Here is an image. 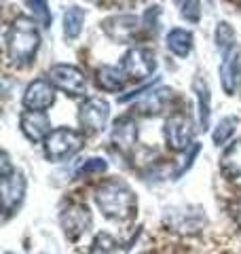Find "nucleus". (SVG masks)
<instances>
[{"label": "nucleus", "mask_w": 241, "mask_h": 254, "mask_svg": "<svg viewBox=\"0 0 241 254\" xmlns=\"http://www.w3.org/2000/svg\"><path fill=\"white\" fill-rule=\"evenodd\" d=\"M95 203L104 212L106 218L112 220H131L138 212V199L135 193L127 182L119 178H110L106 182H102L95 190Z\"/></svg>", "instance_id": "1"}, {"label": "nucleus", "mask_w": 241, "mask_h": 254, "mask_svg": "<svg viewBox=\"0 0 241 254\" xmlns=\"http://www.w3.org/2000/svg\"><path fill=\"white\" fill-rule=\"evenodd\" d=\"M6 58L13 66H28L34 62L40 47V32L30 17H15L6 30Z\"/></svg>", "instance_id": "2"}, {"label": "nucleus", "mask_w": 241, "mask_h": 254, "mask_svg": "<svg viewBox=\"0 0 241 254\" xmlns=\"http://www.w3.org/2000/svg\"><path fill=\"white\" fill-rule=\"evenodd\" d=\"M85 144L83 133L70 127H58L45 140V155L49 161H63L72 155H76Z\"/></svg>", "instance_id": "3"}, {"label": "nucleus", "mask_w": 241, "mask_h": 254, "mask_svg": "<svg viewBox=\"0 0 241 254\" xmlns=\"http://www.w3.org/2000/svg\"><path fill=\"white\" fill-rule=\"evenodd\" d=\"M163 133H165L167 146L176 150V153L188 150L195 144V123H192V119L188 115H182V113L172 115L165 121Z\"/></svg>", "instance_id": "4"}, {"label": "nucleus", "mask_w": 241, "mask_h": 254, "mask_svg": "<svg viewBox=\"0 0 241 254\" xmlns=\"http://www.w3.org/2000/svg\"><path fill=\"white\" fill-rule=\"evenodd\" d=\"M120 70L125 72L127 78L144 81V78H148L157 70L155 53L146 49V47H133V49L127 51L123 55V60H120Z\"/></svg>", "instance_id": "5"}, {"label": "nucleus", "mask_w": 241, "mask_h": 254, "mask_svg": "<svg viewBox=\"0 0 241 254\" xmlns=\"http://www.w3.org/2000/svg\"><path fill=\"white\" fill-rule=\"evenodd\" d=\"M108 119H110V104L102 98H87L78 106V121L85 127V131L89 133H98L106 129Z\"/></svg>", "instance_id": "6"}, {"label": "nucleus", "mask_w": 241, "mask_h": 254, "mask_svg": "<svg viewBox=\"0 0 241 254\" xmlns=\"http://www.w3.org/2000/svg\"><path fill=\"white\" fill-rule=\"evenodd\" d=\"M49 81L70 95H80L87 91V78L83 70L72 64H55L49 68Z\"/></svg>", "instance_id": "7"}, {"label": "nucleus", "mask_w": 241, "mask_h": 254, "mask_svg": "<svg viewBox=\"0 0 241 254\" xmlns=\"http://www.w3.org/2000/svg\"><path fill=\"white\" fill-rule=\"evenodd\" d=\"M102 30L110 41L115 43H133V38L138 36L142 30V19L135 15H112V17L104 19Z\"/></svg>", "instance_id": "8"}, {"label": "nucleus", "mask_w": 241, "mask_h": 254, "mask_svg": "<svg viewBox=\"0 0 241 254\" xmlns=\"http://www.w3.org/2000/svg\"><path fill=\"white\" fill-rule=\"evenodd\" d=\"M60 222H61V229H63V233H66V237L74 242L80 235H85L87 231H89L91 212L83 203H70L68 208L61 210Z\"/></svg>", "instance_id": "9"}, {"label": "nucleus", "mask_w": 241, "mask_h": 254, "mask_svg": "<svg viewBox=\"0 0 241 254\" xmlns=\"http://www.w3.org/2000/svg\"><path fill=\"white\" fill-rule=\"evenodd\" d=\"M0 195H2V210L9 216L19 208V203L23 201L26 195V176L19 170H13L11 174L2 176L0 182Z\"/></svg>", "instance_id": "10"}, {"label": "nucleus", "mask_w": 241, "mask_h": 254, "mask_svg": "<svg viewBox=\"0 0 241 254\" xmlns=\"http://www.w3.org/2000/svg\"><path fill=\"white\" fill-rule=\"evenodd\" d=\"M21 102L28 110H36V113H45L47 108H51L55 102V89H53L51 81H47V78L32 81L26 87V91H23Z\"/></svg>", "instance_id": "11"}, {"label": "nucleus", "mask_w": 241, "mask_h": 254, "mask_svg": "<svg viewBox=\"0 0 241 254\" xmlns=\"http://www.w3.org/2000/svg\"><path fill=\"white\" fill-rule=\"evenodd\" d=\"M110 142L123 155H129L135 146V142H138V121L129 115L117 119L110 131Z\"/></svg>", "instance_id": "12"}, {"label": "nucleus", "mask_w": 241, "mask_h": 254, "mask_svg": "<svg viewBox=\"0 0 241 254\" xmlns=\"http://www.w3.org/2000/svg\"><path fill=\"white\" fill-rule=\"evenodd\" d=\"M19 127L30 142H40L47 140V136L53 131L51 129V121L47 119L45 113H36V110H26L19 117Z\"/></svg>", "instance_id": "13"}, {"label": "nucleus", "mask_w": 241, "mask_h": 254, "mask_svg": "<svg viewBox=\"0 0 241 254\" xmlns=\"http://www.w3.org/2000/svg\"><path fill=\"white\" fill-rule=\"evenodd\" d=\"M172 98H174V91L170 87H159L155 91L150 89V93L144 95L138 104H133V115H144V117L159 115L161 110L170 104Z\"/></svg>", "instance_id": "14"}, {"label": "nucleus", "mask_w": 241, "mask_h": 254, "mask_svg": "<svg viewBox=\"0 0 241 254\" xmlns=\"http://www.w3.org/2000/svg\"><path fill=\"white\" fill-rule=\"evenodd\" d=\"M241 81V55L237 51H233L227 55L220 66V83L227 95H233L237 91V85Z\"/></svg>", "instance_id": "15"}, {"label": "nucleus", "mask_w": 241, "mask_h": 254, "mask_svg": "<svg viewBox=\"0 0 241 254\" xmlns=\"http://www.w3.org/2000/svg\"><path fill=\"white\" fill-rule=\"evenodd\" d=\"M192 89L197 93V104H199V125L201 129L210 127V115H212V93H210V85L203 76H197L192 83Z\"/></svg>", "instance_id": "16"}, {"label": "nucleus", "mask_w": 241, "mask_h": 254, "mask_svg": "<svg viewBox=\"0 0 241 254\" xmlns=\"http://www.w3.org/2000/svg\"><path fill=\"white\" fill-rule=\"evenodd\" d=\"M125 81H127L125 72L115 66H102V68H98V72H95V83H98V87L104 91H110V93L123 91Z\"/></svg>", "instance_id": "17"}, {"label": "nucleus", "mask_w": 241, "mask_h": 254, "mask_svg": "<svg viewBox=\"0 0 241 254\" xmlns=\"http://www.w3.org/2000/svg\"><path fill=\"white\" fill-rule=\"evenodd\" d=\"M192 32L184 30V28H174L170 30L165 43H167V49H170L176 58H186V55L192 51Z\"/></svg>", "instance_id": "18"}, {"label": "nucleus", "mask_w": 241, "mask_h": 254, "mask_svg": "<svg viewBox=\"0 0 241 254\" xmlns=\"http://www.w3.org/2000/svg\"><path fill=\"white\" fill-rule=\"evenodd\" d=\"M220 170L227 178L241 176V140H235L220 157Z\"/></svg>", "instance_id": "19"}, {"label": "nucleus", "mask_w": 241, "mask_h": 254, "mask_svg": "<svg viewBox=\"0 0 241 254\" xmlns=\"http://www.w3.org/2000/svg\"><path fill=\"white\" fill-rule=\"evenodd\" d=\"M214 41H216V47L220 49V53L227 58L235 51L237 47V36H235V30L229 21H218V26H216V32H214Z\"/></svg>", "instance_id": "20"}, {"label": "nucleus", "mask_w": 241, "mask_h": 254, "mask_svg": "<svg viewBox=\"0 0 241 254\" xmlns=\"http://www.w3.org/2000/svg\"><path fill=\"white\" fill-rule=\"evenodd\" d=\"M85 17H87V13H85V9H80V6H70V9H66V13H63V36L74 41L80 34V30H83Z\"/></svg>", "instance_id": "21"}, {"label": "nucleus", "mask_w": 241, "mask_h": 254, "mask_svg": "<svg viewBox=\"0 0 241 254\" xmlns=\"http://www.w3.org/2000/svg\"><path fill=\"white\" fill-rule=\"evenodd\" d=\"M237 125H239V119H237V117H233V115L220 119V123L216 125V129H214V133H212L214 144H216V146L227 144V142L233 138V133H235Z\"/></svg>", "instance_id": "22"}, {"label": "nucleus", "mask_w": 241, "mask_h": 254, "mask_svg": "<svg viewBox=\"0 0 241 254\" xmlns=\"http://www.w3.org/2000/svg\"><path fill=\"white\" fill-rule=\"evenodd\" d=\"M26 4L30 6V11L34 13V19L40 23L43 28H51V9L47 0H26Z\"/></svg>", "instance_id": "23"}, {"label": "nucleus", "mask_w": 241, "mask_h": 254, "mask_svg": "<svg viewBox=\"0 0 241 254\" xmlns=\"http://www.w3.org/2000/svg\"><path fill=\"white\" fill-rule=\"evenodd\" d=\"M180 17L188 23H199L201 19V0H184L180 6Z\"/></svg>", "instance_id": "24"}, {"label": "nucleus", "mask_w": 241, "mask_h": 254, "mask_svg": "<svg viewBox=\"0 0 241 254\" xmlns=\"http://www.w3.org/2000/svg\"><path fill=\"white\" fill-rule=\"evenodd\" d=\"M106 170H108V163L104 161V159L91 157V159H87V161L80 165L78 174H80V176H87V174H102V172H106Z\"/></svg>", "instance_id": "25"}, {"label": "nucleus", "mask_w": 241, "mask_h": 254, "mask_svg": "<svg viewBox=\"0 0 241 254\" xmlns=\"http://www.w3.org/2000/svg\"><path fill=\"white\" fill-rule=\"evenodd\" d=\"M115 240L106 233H100L98 237L93 240V248H91V254H112L115 250Z\"/></svg>", "instance_id": "26"}, {"label": "nucleus", "mask_w": 241, "mask_h": 254, "mask_svg": "<svg viewBox=\"0 0 241 254\" xmlns=\"http://www.w3.org/2000/svg\"><path fill=\"white\" fill-rule=\"evenodd\" d=\"M231 214H233V218H235V222L241 227V199L233 203V208H231Z\"/></svg>", "instance_id": "27"}]
</instances>
